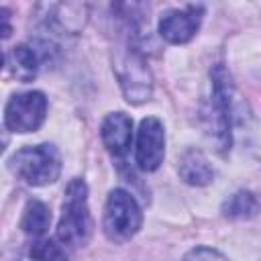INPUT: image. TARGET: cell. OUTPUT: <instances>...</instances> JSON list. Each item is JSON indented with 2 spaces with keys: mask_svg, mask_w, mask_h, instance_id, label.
Returning <instances> with one entry per match:
<instances>
[{
  "mask_svg": "<svg viewBox=\"0 0 261 261\" xmlns=\"http://www.w3.org/2000/svg\"><path fill=\"white\" fill-rule=\"evenodd\" d=\"M92 214L88 208V186L84 179L73 177L63 196L61 218L57 224V241L65 247H84L92 237Z\"/></svg>",
  "mask_w": 261,
  "mask_h": 261,
  "instance_id": "1",
  "label": "cell"
},
{
  "mask_svg": "<svg viewBox=\"0 0 261 261\" xmlns=\"http://www.w3.org/2000/svg\"><path fill=\"white\" fill-rule=\"evenodd\" d=\"M212 90H210V102L206 108V128L210 141L216 145V151L226 153L232 143V82L228 71L218 63L210 71Z\"/></svg>",
  "mask_w": 261,
  "mask_h": 261,
  "instance_id": "2",
  "label": "cell"
},
{
  "mask_svg": "<svg viewBox=\"0 0 261 261\" xmlns=\"http://www.w3.org/2000/svg\"><path fill=\"white\" fill-rule=\"evenodd\" d=\"M112 67L116 71V77H118V84H120V90L126 102L143 104L151 100V94H153L151 69L133 37L124 43V47L116 51Z\"/></svg>",
  "mask_w": 261,
  "mask_h": 261,
  "instance_id": "3",
  "label": "cell"
},
{
  "mask_svg": "<svg viewBox=\"0 0 261 261\" xmlns=\"http://www.w3.org/2000/svg\"><path fill=\"white\" fill-rule=\"evenodd\" d=\"M10 171L29 186L41 188L53 184L61 173V155L55 145L41 143L16 151L8 161Z\"/></svg>",
  "mask_w": 261,
  "mask_h": 261,
  "instance_id": "4",
  "label": "cell"
},
{
  "mask_svg": "<svg viewBox=\"0 0 261 261\" xmlns=\"http://www.w3.org/2000/svg\"><path fill=\"white\" fill-rule=\"evenodd\" d=\"M143 224V212L137 200L122 188L110 190L104 206V232L114 243H124L133 239Z\"/></svg>",
  "mask_w": 261,
  "mask_h": 261,
  "instance_id": "5",
  "label": "cell"
},
{
  "mask_svg": "<svg viewBox=\"0 0 261 261\" xmlns=\"http://www.w3.org/2000/svg\"><path fill=\"white\" fill-rule=\"evenodd\" d=\"M47 116V98L39 90L12 94L4 108V126L12 133H35Z\"/></svg>",
  "mask_w": 261,
  "mask_h": 261,
  "instance_id": "6",
  "label": "cell"
},
{
  "mask_svg": "<svg viewBox=\"0 0 261 261\" xmlns=\"http://www.w3.org/2000/svg\"><path fill=\"white\" fill-rule=\"evenodd\" d=\"M165 157V128L163 122L155 116L141 120L137 130L135 161L143 171H155Z\"/></svg>",
  "mask_w": 261,
  "mask_h": 261,
  "instance_id": "7",
  "label": "cell"
},
{
  "mask_svg": "<svg viewBox=\"0 0 261 261\" xmlns=\"http://www.w3.org/2000/svg\"><path fill=\"white\" fill-rule=\"evenodd\" d=\"M204 6L202 4H188L184 8H171L161 14L159 20V35L167 43L184 45L194 39L202 24Z\"/></svg>",
  "mask_w": 261,
  "mask_h": 261,
  "instance_id": "8",
  "label": "cell"
},
{
  "mask_svg": "<svg viewBox=\"0 0 261 261\" xmlns=\"http://www.w3.org/2000/svg\"><path fill=\"white\" fill-rule=\"evenodd\" d=\"M100 139L112 157H124L133 143V120L124 112H110L100 126Z\"/></svg>",
  "mask_w": 261,
  "mask_h": 261,
  "instance_id": "9",
  "label": "cell"
},
{
  "mask_svg": "<svg viewBox=\"0 0 261 261\" xmlns=\"http://www.w3.org/2000/svg\"><path fill=\"white\" fill-rule=\"evenodd\" d=\"M177 173L186 184L196 186V188L208 186L214 179V169H212L208 157L196 147L186 149L181 153L179 165H177Z\"/></svg>",
  "mask_w": 261,
  "mask_h": 261,
  "instance_id": "10",
  "label": "cell"
},
{
  "mask_svg": "<svg viewBox=\"0 0 261 261\" xmlns=\"http://www.w3.org/2000/svg\"><path fill=\"white\" fill-rule=\"evenodd\" d=\"M6 61H8V65H10V69H12L16 80L31 82L37 75L43 59H41V53H39L37 47L22 43V45L12 47V51L6 55Z\"/></svg>",
  "mask_w": 261,
  "mask_h": 261,
  "instance_id": "11",
  "label": "cell"
},
{
  "mask_svg": "<svg viewBox=\"0 0 261 261\" xmlns=\"http://www.w3.org/2000/svg\"><path fill=\"white\" fill-rule=\"evenodd\" d=\"M261 210V202L259 198L249 192V190H239L234 192L224 204H222V216L224 218H232V220H245V218H253L257 216V212Z\"/></svg>",
  "mask_w": 261,
  "mask_h": 261,
  "instance_id": "12",
  "label": "cell"
},
{
  "mask_svg": "<svg viewBox=\"0 0 261 261\" xmlns=\"http://www.w3.org/2000/svg\"><path fill=\"white\" fill-rule=\"evenodd\" d=\"M49 224H51V212L47 204H43L41 200H29L22 210L20 228L31 237H43Z\"/></svg>",
  "mask_w": 261,
  "mask_h": 261,
  "instance_id": "13",
  "label": "cell"
},
{
  "mask_svg": "<svg viewBox=\"0 0 261 261\" xmlns=\"http://www.w3.org/2000/svg\"><path fill=\"white\" fill-rule=\"evenodd\" d=\"M29 255L35 261H67V253H65V245L61 241H53V239H43V241H35L31 245Z\"/></svg>",
  "mask_w": 261,
  "mask_h": 261,
  "instance_id": "14",
  "label": "cell"
},
{
  "mask_svg": "<svg viewBox=\"0 0 261 261\" xmlns=\"http://www.w3.org/2000/svg\"><path fill=\"white\" fill-rule=\"evenodd\" d=\"M181 261H228L220 251L210 249V247H196L192 249Z\"/></svg>",
  "mask_w": 261,
  "mask_h": 261,
  "instance_id": "15",
  "label": "cell"
},
{
  "mask_svg": "<svg viewBox=\"0 0 261 261\" xmlns=\"http://www.w3.org/2000/svg\"><path fill=\"white\" fill-rule=\"evenodd\" d=\"M0 14H2V20H4V29H2V37L6 39V37L10 35V20H8L10 16H8V10H6V8H2V10H0Z\"/></svg>",
  "mask_w": 261,
  "mask_h": 261,
  "instance_id": "16",
  "label": "cell"
}]
</instances>
